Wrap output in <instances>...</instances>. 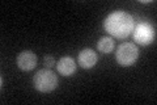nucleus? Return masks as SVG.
<instances>
[{"mask_svg":"<svg viewBox=\"0 0 157 105\" xmlns=\"http://www.w3.org/2000/svg\"><path fill=\"white\" fill-rule=\"evenodd\" d=\"M77 61L82 68L89 70L96 66V63L98 61V55L94 50H92V49H82L81 51L78 53Z\"/></svg>","mask_w":157,"mask_h":105,"instance_id":"6","label":"nucleus"},{"mask_svg":"<svg viewBox=\"0 0 157 105\" xmlns=\"http://www.w3.org/2000/svg\"><path fill=\"white\" fill-rule=\"evenodd\" d=\"M76 71L75 59L71 57H62L58 62V72L62 76H71Z\"/></svg>","mask_w":157,"mask_h":105,"instance_id":"7","label":"nucleus"},{"mask_svg":"<svg viewBox=\"0 0 157 105\" xmlns=\"http://www.w3.org/2000/svg\"><path fill=\"white\" fill-rule=\"evenodd\" d=\"M156 32L155 28L148 22H140L135 25L134 30H132V38L136 43L141 45V46H147L155 41Z\"/></svg>","mask_w":157,"mask_h":105,"instance_id":"4","label":"nucleus"},{"mask_svg":"<svg viewBox=\"0 0 157 105\" xmlns=\"http://www.w3.org/2000/svg\"><path fill=\"white\" fill-rule=\"evenodd\" d=\"M37 61H38V58L33 51L24 50V51H21L17 55L16 63H17V67L21 71H32L37 66Z\"/></svg>","mask_w":157,"mask_h":105,"instance_id":"5","label":"nucleus"},{"mask_svg":"<svg viewBox=\"0 0 157 105\" xmlns=\"http://www.w3.org/2000/svg\"><path fill=\"white\" fill-rule=\"evenodd\" d=\"M97 49L104 54H109L114 50V39L111 37H101L97 42Z\"/></svg>","mask_w":157,"mask_h":105,"instance_id":"8","label":"nucleus"},{"mask_svg":"<svg viewBox=\"0 0 157 105\" xmlns=\"http://www.w3.org/2000/svg\"><path fill=\"white\" fill-rule=\"evenodd\" d=\"M137 58H139V49L135 43L124 42L117 49L115 59L123 67H130L132 64H135Z\"/></svg>","mask_w":157,"mask_h":105,"instance_id":"3","label":"nucleus"},{"mask_svg":"<svg viewBox=\"0 0 157 105\" xmlns=\"http://www.w3.org/2000/svg\"><path fill=\"white\" fill-rule=\"evenodd\" d=\"M59 80L56 74H54L50 68H43L33 76V86L38 92L50 93L58 87Z\"/></svg>","mask_w":157,"mask_h":105,"instance_id":"2","label":"nucleus"},{"mask_svg":"<svg viewBox=\"0 0 157 105\" xmlns=\"http://www.w3.org/2000/svg\"><path fill=\"white\" fill-rule=\"evenodd\" d=\"M54 64H55V59H54V57L46 55V57H45V66H46V68L54 67Z\"/></svg>","mask_w":157,"mask_h":105,"instance_id":"9","label":"nucleus"},{"mask_svg":"<svg viewBox=\"0 0 157 105\" xmlns=\"http://www.w3.org/2000/svg\"><path fill=\"white\" fill-rule=\"evenodd\" d=\"M104 28L111 37L123 39L132 33L135 28V21L130 13L124 11H115L105 18Z\"/></svg>","mask_w":157,"mask_h":105,"instance_id":"1","label":"nucleus"}]
</instances>
